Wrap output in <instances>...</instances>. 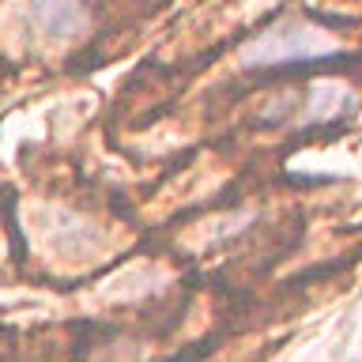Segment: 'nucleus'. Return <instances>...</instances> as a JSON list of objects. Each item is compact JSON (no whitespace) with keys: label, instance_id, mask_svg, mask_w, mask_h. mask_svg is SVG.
Returning <instances> with one entry per match:
<instances>
[{"label":"nucleus","instance_id":"obj_1","mask_svg":"<svg viewBox=\"0 0 362 362\" xmlns=\"http://www.w3.org/2000/svg\"><path fill=\"white\" fill-rule=\"evenodd\" d=\"M344 49V42L336 34H328L317 23L287 19L276 27L260 30L257 38H249L242 49V68H283V64H305L321 61V57H336Z\"/></svg>","mask_w":362,"mask_h":362},{"label":"nucleus","instance_id":"obj_2","mask_svg":"<svg viewBox=\"0 0 362 362\" xmlns=\"http://www.w3.org/2000/svg\"><path fill=\"white\" fill-rule=\"evenodd\" d=\"M27 8H30L34 27L49 34V38H72L87 23V11L79 0H30Z\"/></svg>","mask_w":362,"mask_h":362}]
</instances>
